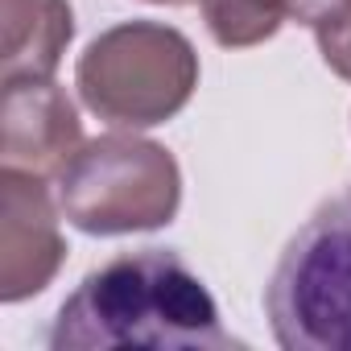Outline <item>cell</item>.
Wrapping results in <instances>:
<instances>
[{
  "label": "cell",
  "mask_w": 351,
  "mask_h": 351,
  "mask_svg": "<svg viewBox=\"0 0 351 351\" xmlns=\"http://www.w3.org/2000/svg\"><path fill=\"white\" fill-rule=\"evenodd\" d=\"M46 347L54 351H228L244 347L219 322L203 277L173 248H136L91 269L62 302Z\"/></svg>",
  "instance_id": "1"
},
{
  "label": "cell",
  "mask_w": 351,
  "mask_h": 351,
  "mask_svg": "<svg viewBox=\"0 0 351 351\" xmlns=\"http://www.w3.org/2000/svg\"><path fill=\"white\" fill-rule=\"evenodd\" d=\"M265 314L285 351H351V191L326 199L285 244Z\"/></svg>",
  "instance_id": "2"
},
{
  "label": "cell",
  "mask_w": 351,
  "mask_h": 351,
  "mask_svg": "<svg viewBox=\"0 0 351 351\" xmlns=\"http://www.w3.org/2000/svg\"><path fill=\"white\" fill-rule=\"evenodd\" d=\"M75 79L83 104L99 120L149 128L186 108L199 83V58L178 29L128 21L87 46Z\"/></svg>",
  "instance_id": "3"
},
{
  "label": "cell",
  "mask_w": 351,
  "mask_h": 351,
  "mask_svg": "<svg viewBox=\"0 0 351 351\" xmlns=\"http://www.w3.org/2000/svg\"><path fill=\"white\" fill-rule=\"evenodd\" d=\"M178 165L173 157L136 136L87 141L58 173L62 215L91 236L149 232L178 211Z\"/></svg>",
  "instance_id": "4"
},
{
  "label": "cell",
  "mask_w": 351,
  "mask_h": 351,
  "mask_svg": "<svg viewBox=\"0 0 351 351\" xmlns=\"http://www.w3.org/2000/svg\"><path fill=\"white\" fill-rule=\"evenodd\" d=\"M0 195H5V219H0V298L21 302L50 285V277L62 265L66 244L58 236L54 207H50V195L38 173L5 165Z\"/></svg>",
  "instance_id": "5"
},
{
  "label": "cell",
  "mask_w": 351,
  "mask_h": 351,
  "mask_svg": "<svg viewBox=\"0 0 351 351\" xmlns=\"http://www.w3.org/2000/svg\"><path fill=\"white\" fill-rule=\"evenodd\" d=\"M79 116L50 79L5 83V165L25 173H62L79 153Z\"/></svg>",
  "instance_id": "6"
},
{
  "label": "cell",
  "mask_w": 351,
  "mask_h": 351,
  "mask_svg": "<svg viewBox=\"0 0 351 351\" xmlns=\"http://www.w3.org/2000/svg\"><path fill=\"white\" fill-rule=\"evenodd\" d=\"M207 29L215 34L219 46H256L265 38H273L281 29V21L289 17L285 0H199Z\"/></svg>",
  "instance_id": "7"
},
{
  "label": "cell",
  "mask_w": 351,
  "mask_h": 351,
  "mask_svg": "<svg viewBox=\"0 0 351 351\" xmlns=\"http://www.w3.org/2000/svg\"><path fill=\"white\" fill-rule=\"evenodd\" d=\"M285 5H289V17L306 21L314 34L351 21V0H285Z\"/></svg>",
  "instance_id": "8"
},
{
  "label": "cell",
  "mask_w": 351,
  "mask_h": 351,
  "mask_svg": "<svg viewBox=\"0 0 351 351\" xmlns=\"http://www.w3.org/2000/svg\"><path fill=\"white\" fill-rule=\"evenodd\" d=\"M318 50L326 58V66L343 79H351V21L347 25H335V29H322L318 34Z\"/></svg>",
  "instance_id": "9"
},
{
  "label": "cell",
  "mask_w": 351,
  "mask_h": 351,
  "mask_svg": "<svg viewBox=\"0 0 351 351\" xmlns=\"http://www.w3.org/2000/svg\"><path fill=\"white\" fill-rule=\"evenodd\" d=\"M149 5H191V0H149Z\"/></svg>",
  "instance_id": "10"
}]
</instances>
